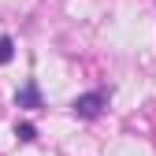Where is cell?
Returning <instances> with one entry per match:
<instances>
[{
  "label": "cell",
  "instance_id": "cell-1",
  "mask_svg": "<svg viewBox=\"0 0 156 156\" xmlns=\"http://www.w3.org/2000/svg\"><path fill=\"white\" fill-rule=\"evenodd\" d=\"M104 104H108V93L93 89V93H82L71 108H74V115H78V119H97V115L104 112Z\"/></svg>",
  "mask_w": 156,
  "mask_h": 156
},
{
  "label": "cell",
  "instance_id": "cell-2",
  "mask_svg": "<svg viewBox=\"0 0 156 156\" xmlns=\"http://www.w3.org/2000/svg\"><path fill=\"white\" fill-rule=\"evenodd\" d=\"M15 104H19V108H41V93H37V86L26 82L23 89L15 93Z\"/></svg>",
  "mask_w": 156,
  "mask_h": 156
},
{
  "label": "cell",
  "instance_id": "cell-3",
  "mask_svg": "<svg viewBox=\"0 0 156 156\" xmlns=\"http://www.w3.org/2000/svg\"><path fill=\"white\" fill-rule=\"evenodd\" d=\"M11 56H15V41L11 37H0V67L11 63Z\"/></svg>",
  "mask_w": 156,
  "mask_h": 156
},
{
  "label": "cell",
  "instance_id": "cell-4",
  "mask_svg": "<svg viewBox=\"0 0 156 156\" xmlns=\"http://www.w3.org/2000/svg\"><path fill=\"white\" fill-rule=\"evenodd\" d=\"M15 138H19V141H34V138H37L34 123H19V126H15Z\"/></svg>",
  "mask_w": 156,
  "mask_h": 156
}]
</instances>
